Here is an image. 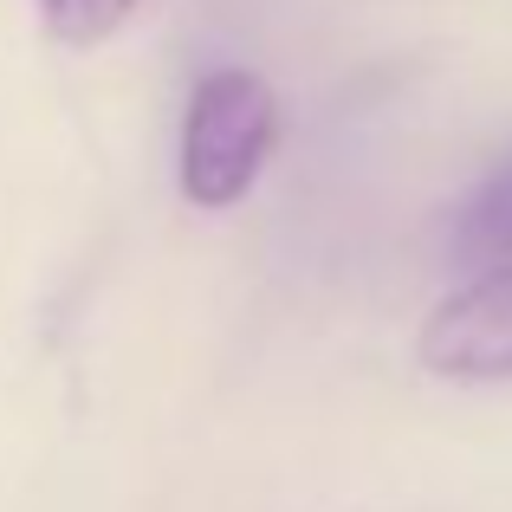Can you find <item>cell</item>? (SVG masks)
I'll return each mask as SVG.
<instances>
[{"label":"cell","instance_id":"cell-1","mask_svg":"<svg viewBox=\"0 0 512 512\" xmlns=\"http://www.w3.org/2000/svg\"><path fill=\"white\" fill-rule=\"evenodd\" d=\"M279 143V98L260 72L221 65L195 85L182 117V195L195 208H234L260 182Z\"/></svg>","mask_w":512,"mask_h":512},{"label":"cell","instance_id":"cell-2","mask_svg":"<svg viewBox=\"0 0 512 512\" xmlns=\"http://www.w3.org/2000/svg\"><path fill=\"white\" fill-rule=\"evenodd\" d=\"M422 363L454 383H500L512 376V266L467 273L422 325Z\"/></svg>","mask_w":512,"mask_h":512},{"label":"cell","instance_id":"cell-3","mask_svg":"<svg viewBox=\"0 0 512 512\" xmlns=\"http://www.w3.org/2000/svg\"><path fill=\"white\" fill-rule=\"evenodd\" d=\"M448 253L467 273H500L512 266V150L467 188V201L448 221Z\"/></svg>","mask_w":512,"mask_h":512},{"label":"cell","instance_id":"cell-4","mask_svg":"<svg viewBox=\"0 0 512 512\" xmlns=\"http://www.w3.org/2000/svg\"><path fill=\"white\" fill-rule=\"evenodd\" d=\"M137 0H39V20L59 46H104L117 26H130Z\"/></svg>","mask_w":512,"mask_h":512}]
</instances>
